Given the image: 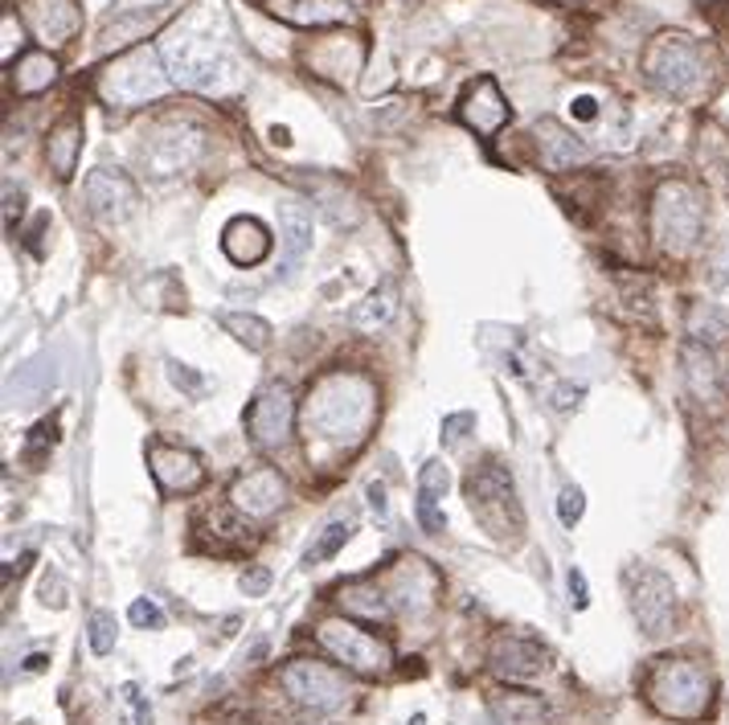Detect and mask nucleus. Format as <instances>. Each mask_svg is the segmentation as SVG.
Wrapping results in <instances>:
<instances>
[{"label":"nucleus","mask_w":729,"mask_h":725,"mask_svg":"<svg viewBox=\"0 0 729 725\" xmlns=\"http://www.w3.org/2000/svg\"><path fill=\"white\" fill-rule=\"evenodd\" d=\"M299 418L316 448H357L377 418V386L357 370H332L308 389Z\"/></svg>","instance_id":"obj_1"},{"label":"nucleus","mask_w":729,"mask_h":725,"mask_svg":"<svg viewBox=\"0 0 729 725\" xmlns=\"http://www.w3.org/2000/svg\"><path fill=\"white\" fill-rule=\"evenodd\" d=\"M205 13L209 9L189 13L160 42V58H164L176 87L202 94H226L238 82V63H233L230 54V42L218 37L214 30H205Z\"/></svg>","instance_id":"obj_2"},{"label":"nucleus","mask_w":729,"mask_h":725,"mask_svg":"<svg viewBox=\"0 0 729 725\" xmlns=\"http://www.w3.org/2000/svg\"><path fill=\"white\" fill-rule=\"evenodd\" d=\"M643 78L652 82L656 91L676 99V103H697L714 91L717 82V63L714 49L697 42L693 33L664 30L656 33L648 49H643Z\"/></svg>","instance_id":"obj_3"},{"label":"nucleus","mask_w":729,"mask_h":725,"mask_svg":"<svg viewBox=\"0 0 729 725\" xmlns=\"http://www.w3.org/2000/svg\"><path fill=\"white\" fill-rule=\"evenodd\" d=\"M705 193L684 177H668L652 193V242L668 259H688L705 238Z\"/></svg>","instance_id":"obj_4"},{"label":"nucleus","mask_w":729,"mask_h":725,"mask_svg":"<svg viewBox=\"0 0 729 725\" xmlns=\"http://www.w3.org/2000/svg\"><path fill=\"white\" fill-rule=\"evenodd\" d=\"M643 693L652 701V710L672 717V722H700L714 710V677L693 656L656 660L643 677Z\"/></svg>","instance_id":"obj_5"},{"label":"nucleus","mask_w":729,"mask_h":725,"mask_svg":"<svg viewBox=\"0 0 729 725\" xmlns=\"http://www.w3.org/2000/svg\"><path fill=\"white\" fill-rule=\"evenodd\" d=\"M172 75L160 49L136 46L127 54H115L103 70H99V94L107 99L111 107H144L160 94H169Z\"/></svg>","instance_id":"obj_6"},{"label":"nucleus","mask_w":729,"mask_h":725,"mask_svg":"<svg viewBox=\"0 0 729 725\" xmlns=\"http://www.w3.org/2000/svg\"><path fill=\"white\" fill-rule=\"evenodd\" d=\"M316 639L332 660L357 672V677H386L394 668V648L381 635L357 627L353 619H320L316 623Z\"/></svg>","instance_id":"obj_7"},{"label":"nucleus","mask_w":729,"mask_h":725,"mask_svg":"<svg viewBox=\"0 0 729 725\" xmlns=\"http://www.w3.org/2000/svg\"><path fill=\"white\" fill-rule=\"evenodd\" d=\"M205 152V132L185 120H164L156 124L140 144V160L152 177H176L193 169Z\"/></svg>","instance_id":"obj_8"},{"label":"nucleus","mask_w":729,"mask_h":725,"mask_svg":"<svg viewBox=\"0 0 729 725\" xmlns=\"http://www.w3.org/2000/svg\"><path fill=\"white\" fill-rule=\"evenodd\" d=\"M280 684L283 693L292 696L295 705H304V710H337L344 701V672L341 668H332L324 660H311V656H295L280 668Z\"/></svg>","instance_id":"obj_9"},{"label":"nucleus","mask_w":729,"mask_h":725,"mask_svg":"<svg viewBox=\"0 0 729 725\" xmlns=\"http://www.w3.org/2000/svg\"><path fill=\"white\" fill-rule=\"evenodd\" d=\"M377 582L386 587L394 611H406V615H426L435 607L438 590H443L438 570L419 554H402L398 562H389Z\"/></svg>","instance_id":"obj_10"},{"label":"nucleus","mask_w":729,"mask_h":725,"mask_svg":"<svg viewBox=\"0 0 729 725\" xmlns=\"http://www.w3.org/2000/svg\"><path fill=\"white\" fill-rule=\"evenodd\" d=\"M464 492H467L471 512H476V517H480L492 533H504V529H509V512L512 517H521V509H516V484H512V472L497 460L471 467Z\"/></svg>","instance_id":"obj_11"},{"label":"nucleus","mask_w":729,"mask_h":725,"mask_svg":"<svg viewBox=\"0 0 729 725\" xmlns=\"http://www.w3.org/2000/svg\"><path fill=\"white\" fill-rule=\"evenodd\" d=\"M292 431H295V398L292 389L283 386H266L259 398L250 401L247 410V434L254 448L263 451H283L292 443Z\"/></svg>","instance_id":"obj_12"},{"label":"nucleus","mask_w":729,"mask_h":725,"mask_svg":"<svg viewBox=\"0 0 729 725\" xmlns=\"http://www.w3.org/2000/svg\"><path fill=\"white\" fill-rule=\"evenodd\" d=\"M631 615L648 635H668L676 623V587L660 570L631 574Z\"/></svg>","instance_id":"obj_13"},{"label":"nucleus","mask_w":729,"mask_h":725,"mask_svg":"<svg viewBox=\"0 0 729 725\" xmlns=\"http://www.w3.org/2000/svg\"><path fill=\"white\" fill-rule=\"evenodd\" d=\"M82 197H87V209H91L99 222H127V217L136 214V205H140V193L132 185V177L119 169H91L87 172V181H82Z\"/></svg>","instance_id":"obj_14"},{"label":"nucleus","mask_w":729,"mask_h":725,"mask_svg":"<svg viewBox=\"0 0 729 725\" xmlns=\"http://www.w3.org/2000/svg\"><path fill=\"white\" fill-rule=\"evenodd\" d=\"M365 54H369V46L361 33H332V37H320L308 46V70L316 78L337 82V87H349L365 66Z\"/></svg>","instance_id":"obj_15"},{"label":"nucleus","mask_w":729,"mask_h":725,"mask_svg":"<svg viewBox=\"0 0 729 725\" xmlns=\"http://www.w3.org/2000/svg\"><path fill=\"white\" fill-rule=\"evenodd\" d=\"M287 500V479L275 467H250L230 484V505L233 512H242L247 521H266L275 517Z\"/></svg>","instance_id":"obj_16"},{"label":"nucleus","mask_w":729,"mask_h":725,"mask_svg":"<svg viewBox=\"0 0 729 725\" xmlns=\"http://www.w3.org/2000/svg\"><path fill=\"white\" fill-rule=\"evenodd\" d=\"M21 16H25V25H30L33 37L49 49L75 42L78 30H82V9H78V0H25V4H21Z\"/></svg>","instance_id":"obj_17"},{"label":"nucleus","mask_w":729,"mask_h":725,"mask_svg":"<svg viewBox=\"0 0 729 725\" xmlns=\"http://www.w3.org/2000/svg\"><path fill=\"white\" fill-rule=\"evenodd\" d=\"M148 467H152L156 488L164 496H189L205 484L202 460L185 448H169V443H152L148 448Z\"/></svg>","instance_id":"obj_18"},{"label":"nucleus","mask_w":729,"mask_h":725,"mask_svg":"<svg viewBox=\"0 0 729 725\" xmlns=\"http://www.w3.org/2000/svg\"><path fill=\"white\" fill-rule=\"evenodd\" d=\"M512 120L509 103H504V91L497 87V78H476V82H467L464 99H459V124L471 127L476 136H497L500 127Z\"/></svg>","instance_id":"obj_19"},{"label":"nucleus","mask_w":729,"mask_h":725,"mask_svg":"<svg viewBox=\"0 0 729 725\" xmlns=\"http://www.w3.org/2000/svg\"><path fill=\"white\" fill-rule=\"evenodd\" d=\"M488 664L500 680H528L545 668V648L516 632H500L488 648Z\"/></svg>","instance_id":"obj_20"},{"label":"nucleus","mask_w":729,"mask_h":725,"mask_svg":"<svg viewBox=\"0 0 729 725\" xmlns=\"http://www.w3.org/2000/svg\"><path fill=\"white\" fill-rule=\"evenodd\" d=\"M62 382V365H58V353H37L33 361H25L21 370L9 377V406L16 410H30L37 401H46Z\"/></svg>","instance_id":"obj_21"},{"label":"nucleus","mask_w":729,"mask_h":725,"mask_svg":"<svg viewBox=\"0 0 729 725\" xmlns=\"http://www.w3.org/2000/svg\"><path fill=\"white\" fill-rule=\"evenodd\" d=\"M533 144H537V152H542V165L554 172L578 169V165H586V156H590L586 144L566 124H558V120H537V124H533Z\"/></svg>","instance_id":"obj_22"},{"label":"nucleus","mask_w":729,"mask_h":725,"mask_svg":"<svg viewBox=\"0 0 729 725\" xmlns=\"http://www.w3.org/2000/svg\"><path fill=\"white\" fill-rule=\"evenodd\" d=\"M280 247H283V279H295L311 254V209L304 201H280Z\"/></svg>","instance_id":"obj_23"},{"label":"nucleus","mask_w":729,"mask_h":725,"mask_svg":"<svg viewBox=\"0 0 729 725\" xmlns=\"http://www.w3.org/2000/svg\"><path fill=\"white\" fill-rule=\"evenodd\" d=\"M271 16H280L299 30H324V25H344L353 16L349 0H263Z\"/></svg>","instance_id":"obj_24"},{"label":"nucleus","mask_w":729,"mask_h":725,"mask_svg":"<svg viewBox=\"0 0 729 725\" xmlns=\"http://www.w3.org/2000/svg\"><path fill=\"white\" fill-rule=\"evenodd\" d=\"M488 713L497 725H549L554 713H549V701L533 689H500V693L488 696Z\"/></svg>","instance_id":"obj_25"},{"label":"nucleus","mask_w":729,"mask_h":725,"mask_svg":"<svg viewBox=\"0 0 729 725\" xmlns=\"http://www.w3.org/2000/svg\"><path fill=\"white\" fill-rule=\"evenodd\" d=\"M221 250L233 267H259L271 254V234L259 217H233L221 230Z\"/></svg>","instance_id":"obj_26"},{"label":"nucleus","mask_w":729,"mask_h":725,"mask_svg":"<svg viewBox=\"0 0 729 725\" xmlns=\"http://www.w3.org/2000/svg\"><path fill=\"white\" fill-rule=\"evenodd\" d=\"M82 120L78 115H62L58 124L49 127L46 136V165L54 169L58 181H70L78 169V156H82Z\"/></svg>","instance_id":"obj_27"},{"label":"nucleus","mask_w":729,"mask_h":725,"mask_svg":"<svg viewBox=\"0 0 729 725\" xmlns=\"http://www.w3.org/2000/svg\"><path fill=\"white\" fill-rule=\"evenodd\" d=\"M337 602H341L344 615L365 619V623H381V619L394 615V602H389L386 587L377 578H357V582H344L337 590Z\"/></svg>","instance_id":"obj_28"},{"label":"nucleus","mask_w":729,"mask_h":725,"mask_svg":"<svg viewBox=\"0 0 729 725\" xmlns=\"http://www.w3.org/2000/svg\"><path fill=\"white\" fill-rule=\"evenodd\" d=\"M681 370H684V386L697 401H709L717 398V389H721V373H717V361H714V349H705L697 340H688L681 349Z\"/></svg>","instance_id":"obj_29"},{"label":"nucleus","mask_w":729,"mask_h":725,"mask_svg":"<svg viewBox=\"0 0 729 725\" xmlns=\"http://www.w3.org/2000/svg\"><path fill=\"white\" fill-rule=\"evenodd\" d=\"M443 492H447V467H443L438 460L422 463V472H419V525L426 529V533H443V529H447V517H443V509H438Z\"/></svg>","instance_id":"obj_30"},{"label":"nucleus","mask_w":729,"mask_h":725,"mask_svg":"<svg viewBox=\"0 0 729 725\" xmlns=\"http://www.w3.org/2000/svg\"><path fill=\"white\" fill-rule=\"evenodd\" d=\"M16 94H46L54 82H58V63H54V54L49 49H30V54H21L13 66V75H9Z\"/></svg>","instance_id":"obj_31"},{"label":"nucleus","mask_w":729,"mask_h":725,"mask_svg":"<svg viewBox=\"0 0 729 725\" xmlns=\"http://www.w3.org/2000/svg\"><path fill=\"white\" fill-rule=\"evenodd\" d=\"M398 308H402V299H398V283H377L365 299H361L357 308H353V325L361 328V332H377V328L394 325V316H398Z\"/></svg>","instance_id":"obj_32"},{"label":"nucleus","mask_w":729,"mask_h":725,"mask_svg":"<svg viewBox=\"0 0 729 725\" xmlns=\"http://www.w3.org/2000/svg\"><path fill=\"white\" fill-rule=\"evenodd\" d=\"M684 332H688V340H697V344H705V349H714V344L729 340V311L721 308V304L697 299V304H688Z\"/></svg>","instance_id":"obj_33"},{"label":"nucleus","mask_w":729,"mask_h":725,"mask_svg":"<svg viewBox=\"0 0 729 725\" xmlns=\"http://www.w3.org/2000/svg\"><path fill=\"white\" fill-rule=\"evenodd\" d=\"M218 325L226 328L238 344H247L250 353L271 349V325H266L263 316H254V311H218Z\"/></svg>","instance_id":"obj_34"},{"label":"nucleus","mask_w":729,"mask_h":725,"mask_svg":"<svg viewBox=\"0 0 729 725\" xmlns=\"http://www.w3.org/2000/svg\"><path fill=\"white\" fill-rule=\"evenodd\" d=\"M349 533H353L349 521H332V525H324V533L304 550V566H320V562H328V557H337L344 550Z\"/></svg>","instance_id":"obj_35"},{"label":"nucleus","mask_w":729,"mask_h":725,"mask_svg":"<svg viewBox=\"0 0 729 725\" xmlns=\"http://www.w3.org/2000/svg\"><path fill=\"white\" fill-rule=\"evenodd\" d=\"M54 439H58V422H54V418H49V422H37L30 434V443H25V463H30V467H42V463L49 460Z\"/></svg>","instance_id":"obj_36"},{"label":"nucleus","mask_w":729,"mask_h":725,"mask_svg":"<svg viewBox=\"0 0 729 725\" xmlns=\"http://www.w3.org/2000/svg\"><path fill=\"white\" fill-rule=\"evenodd\" d=\"M87 635H91L94 656H107V652L115 648V615H107V611H94Z\"/></svg>","instance_id":"obj_37"},{"label":"nucleus","mask_w":729,"mask_h":725,"mask_svg":"<svg viewBox=\"0 0 729 725\" xmlns=\"http://www.w3.org/2000/svg\"><path fill=\"white\" fill-rule=\"evenodd\" d=\"M169 382L181 394H189V398H197V394H205V377L197 370H189V365H181V361H169Z\"/></svg>","instance_id":"obj_38"},{"label":"nucleus","mask_w":729,"mask_h":725,"mask_svg":"<svg viewBox=\"0 0 729 725\" xmlns=\"http://www.w3.org/2000/svg\"><path fill=\"white\" fill-rule=\"evenodd\" d=\"M582 512H586V496H582V488H561L558 496V517H561V525H578L582 521Z\"/></svg>","instance_id":"obj_39"},{"label":"nucleus","mask_w":729,"mask_h":725,"mask_svg":"<svg viewBox=\"0 0 729 725\" xmlns=\"http://www.w3.org/2000/svg\"><path fill=\"white\" fill-rule=\"evenodd\" d=\"M127 619H132V627H144V632H156V627H164V615H160V607L152 599H136L127 607Z\"/></svg>","instance_id":"obj_40"},{"label":"nucleus","mask_w":729,"mask_h":725,"mask_svg":"<svg viewBox=\"0 0 729 725\" xmlns=\"http://www.w3.org/2000/svg\"><path fill=\"white\" fill-rule=\"evenodd\" d=\"M471 427H476V415L459 410V415H447V418H443V431H438V434H443V443H447V448H455V443H464Z\"/></svg>","instance_id":"obj_41"},{"label":"nucleus","mask_w":729,"mask_h":725,"mask_svg":"<svg viewBox=\"0 0 729 725\" xmlns=\"http://www.w3.org/2000/svg\"><path fill=\"white\" fill-rule=\"evenodd\" d=\"M709 283L714 287H729V238H721L709 259Z\"/></svg>","instance_id":"obj_42"},{"label":"nucleus","mask_w":729,"mask_h":725,"mask_svg":"<svg viewBox=\"0 0 729 725\" xmlns=\"http://www.w3.org/2000/svg\"><path fill=\"white\" fill-rule=\"evenodd\" d=\"M25 214V193L13 189V181H4V230H16V217Z\"/></svg>","instance_id":"obj_43"},{"label":"nucleus","mask_w":729,"mask_h":725,"mask_svg":"<svg viewBox=\"0 0 729 725\" xmlns=\"http://www.w3.org/2000/svg\"><path fill=\"white\" fill-rule=\"evenodd\" d=\"M242 590H247V594H266V590H271V570H263V566L247 570L242 574Z\"/></svg>","instance_id":"obj_44"},{"label":"nucleus","mask_w":729,"mask_h":725,"mask_svg":"<svg viewBox=\"0 0 729 725\" xmlns=\"http://www.w3.org/2000/svg\"><path fill=\"white\" fill-rule=\"evenodd\" d=\"M369 509H373V517H377V521H381V525H386L389 521V500H386V488H381V484H369Z\"/></svg>","instance_id":"obj_45"},{"label":"nucleus","mask_w":729,"mask_h":725,"mask_svg":"<svg viewBox=\"0 0 729 725\" xmlns=\"http://www.w3.org/2000/svg\"><path fill=\"white\" fill-rule=\"evenodd\" d=\"M566 582H570V602H574L578 611H582V607H586V602H590V594H586V578H582V570H570V578H566Z\"/></svg>","instance_id":"obj_46"},{"label":"nucleus","mask_w":729,"mask_h":725,"mask_svg":"<svg viewBox=\"0 0 729 725\" xmlns=\"http://www.w3.org/2000/svg\"><path fill=\"white\" fill-rule=\"evenodd\" d=\"M582 394H586L582 386H558V394H554V406H558V410H574L578 401H582Z\"/></svg>","instance_id":"obj_47"},{"label":"nucleus","mask_w":729,"mask_h":725,"mask_svg":"<svg viewBox=\"0 0 729 725\" xmlns=\"http://www.w3.org/2000/svg\"><path fill=\"white\" fill-rule=\"evenodd\" d=\"M49 230V214H37L33 217V230H30V250L33 254H42V234Z\"/></svg>","instance_id":"obj_48"},{"label":"nucleus","mask_w":729,"mask_h":725,"mask_svg":"<svg viewBox=\"0 0 729 725\" xmlns=\"http://www.w3.org/2000/svg\"><path fill=\"white\" fill-rule=\"evenodd\" d=\"M574 115L578 120H594V115H599V103H594V99H574Z\"/></svg>","instance_id":"obj_49"},{"label":"nucleus","mask_w":729,"mask_h":725,"mask_svg":"<svg viewBox=\"0 0 729 725\" xmlns=\"http://www.w3.org/2000/svg\"><path fill=\"white\" fill-rule=\"evenodd\" d=\"M271 136H275V144H287V139H292L287 136V127H271Z\"/></svg>","instance_id":"obj_50"},{"label":"nucleus","mask_w":729,"mask_h":725,"mask_svg":"<svg viewBox=\"0 0 729 725\" xmlns=\"http://www.w3.org/2000/svg\"><path fill=\"white\" fill-rule=\"evenodd\" d=\"M30 672H37V668H46V656H30V664H25Z\"/></svg>","instance_id":"obj_51"},{"label":"nucleus","mask_w":729,"mask_h":725,"mask_svg":"<svg viewBox=\"0 0 729 725\" xmlns=\"http://www.w3.org/2000/svg\"><path fill=\"white\" fill-rule=\"evenodd\" d=\"M406 725H426V717H422V713H414V717H410Z\"/></svg>","instance_id":"obj_52"},{"label":"nucleus","mask_w":729,"mask_h":725,"mask_svg":"<svg viewBox=\"0 0 729 725\" xmlns=\"http://www.w3.org/2000/svg\"><path fill=\"white\" fill-rule=\"evenodd\" d=\"M554 4H582V0H554Z\"/></svg>","instance_id":"obj_53"},{"label":"nucleus","mask_w":729,"mask_h":725,"mask_svg":"<svg viewBox=\"0 0 729 725\" xmlns=\"http://www.w3.org/2000/svg\"><path fill=\"white\" fill-rule=\"evenodd\" d=\"M726 389H729V365H726Z\"/></svg>","instance_id":"obj_54"},{"label":"nucleus","mask_w":729,"mask_h":725,"mask_svg":"<svg viewBox=\"0 0 729 725\" xmlns=\"http://www.w3.org/2000/svg\"><path fill=\"white\" fill-rule=\"evenodd\" d=\"M726 30H729V13H726Z\"/></svg>","instance_id":"obj_55"},{"label":"nucleus","mask_w":729,"mask_h":725,"mask_svg":"<svg viewBox=\"0 0 729 725\" xmlns=\"http://www.w3.org/2000/svg\"><path fill=\"white\" fill-rule=\"evenodd\" d=\"M700 4H709V0H700Z\"/></svg>","instance_id":"obj_56"}]
</instances>
